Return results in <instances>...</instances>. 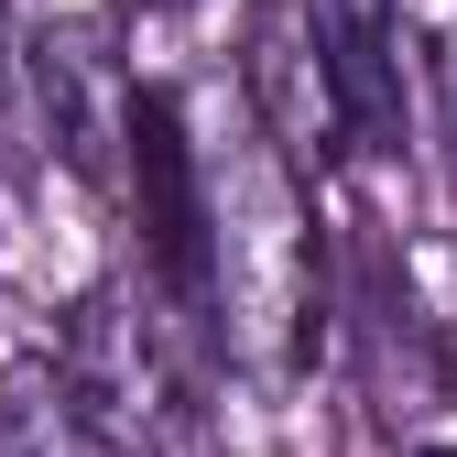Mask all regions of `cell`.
<instances>
[{
  "label": "cell",
  "instance_id": "cell-1",
  "mask_svg": "<svg viewBox=\"0 0 457 457\" xmlns=\"http://www.w3.org/2000/svg\"><path fill=\"white\" fill-rule=\"evenodd\" d=\"M196 163V305L218 316L228 360L262 381H295L316 360V207L305 175L272 153L251 109L186 131Z\"/></svg>",
  "mask_w": 457,
  "mask_h": 457
},
{
  "label": "cell",
  "instance_id": "cell-2",
  "mask_svg": "<svg viewBox=\"0 0 457 457\" xmlns=\"http://www.w3.org/2000/svg\"><path fill=\"white\" fill-rule=\"evenodd\" d=\"M54 381H66L98 457H186V403H175V370H163V337L120 295H87Z\"/></svg>",
  "mask_w": 457,
  "mask_h": 457
},
{
  "label": "cell",
  "instance_id": "cell-3",
  "mask_svg": "<svg viewBox=\"0 0 457 457\" xmlns=\"http://www.w3.org/2000/svg\"><path fill=\"white\" fill-rule=\"evenodd\" d=\"M240 109L272 131V153L295 163V175H327V163L349 153V120H337V87H327V54H316L305 0H262L251 54H240Z\"/></svg>",
  "mask_w": 457,
  "mask_h": 457
},
{
  "label": "cell",
  "instance_id": "cell-4",
  "mask_svg": "<svg viewBox=\"0 0 457 457\" xmlns=\"http://www.w3.org/2000/svg\"><path fill=\"white\" fill-rule=\"evenodd\" d=\"M305 22H316L349 142H392V120H403V22H392V0H305Z\"/></svg>",
  "mask_w": 457,
  "mask_h": 457
},
{
  "label": "cell",
  "instance_id": "cell-5",
  "mask_svg": "<svg viewBox=\"0 0 457 457\" xmlns=\"http://www.w3.org/2000/svg\"><path fill=\"white\" fill-rule=\"evenodd\" d=\"M0 457H98L77 403H66V381H54L44 360L0 370Z\"/></svg>",
  "mask_w": 457,
  "mask_h": 457
},
{
  "label": "cell",
  "instance_id": "cell-6",
  "mask_svg": "<svg viewBox=\"0 0 457 457\" xmlns=\"http://www.w3.org/2000/svg\"><path fill=\"white\" fill-rule=\"evenodd\" d=\"M425 54H436V120H446V153H457V12L436 22V44H425Z\"/></svg>",
  "mask_w": 457,
  "mask_h": 457
},
{
  "label": "cell",
  "instance_id": "cell-7",
  "mask_svg": "<svg viewBox=\"0 0 457 457\" xmlns=\"http://www.w3.org/2000/svg\"><path fill=\"white\" fill-rule=\"evenodd\" d=\"M414 457H457V446H414Z\"/></svg>",
  "mask_w": 457,
  "mask_h": 457
}]
</instances>
